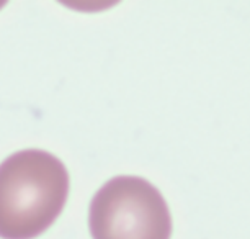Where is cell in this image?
Segmentation results:
<instances>
[{
	"mask_svg": "<svg viewBox=\"0 0 250 239\" xmlns=\"http://www.w3.org/2000/svg\"><path fill=\"white\" fill-rule=\"evenodd\" d=\"M92 239H170L172 217L164 195L143 177H113L88 208Z\"/></svg>",
	"mask_w": 250,
	"mask_h": 239,
	"instance_id": "2",
	"label": "cell"
},
{
	"mask_svg": "<svg viewBox=\"0 0 250 239\" xmlns=\"http://www.w3.org/2000/svg\"><path fill=\"white\" fill-rule=\"evenodd\" d=\"M69 172L61 159L25 149L0 164V238L35 239L53 224L69 196Z\"/></svg>",
	"mask_w": 250,
	"mask_h": 239,
	"instance_id": "1",
	"label": "cell"
}]
</instances>
